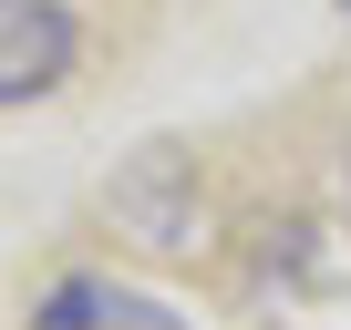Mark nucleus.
<instances>
[{"mask_svg":"<svg viewBox=\"0 0 351 330\" xmlns=\"http://www.w3.org/2000/svg\"><path fill=\"white\" fill-rule=\"evenodd\" d=\"M114 217H124V227H134L145 248L186 258V248H197V227H207V196H197V176H186L176 155H145L134 176L114 186Z\"/></svg>","mask_w":351,"mask_h":330,"instance_id":"obj_2","label":"nucleus"},{"mask_svg":"<svg viewBox=\"0 0 351 330\" xmlns=\"http://www.w3.org/2000/svg\"><path fill=\"white\" fill-rule=\"evenodd\" d=\"M32 330H186L165 299H145V289H124V279H52V299L32 309Z\"/></svg>","mask_w":351,"mask_h":330,"instance_id":"obj_3","label":"nucleus"},{"mask_svg":"<svg viewBox=\"0 0 351 330\" xmlns=\"http://www.w3.org/2000/svg\"><path fill=\"white\" fill-rule=\"evenodd\" d=\"M341 21H351V0H341Z\"/></svg>","mask_w":351,"mask_h":330,"instance_id":"obj_4","label":"nucleus"},{"mask_svg":"<svg viewBox=\"0 0 351 330\" xmlns=\"http://www.w3.org/2000/svg\"><path fill=\"white\" fill-rule=\"evenodd\" d=\"M73 52H83V31H73L62 0H0V114L42 103L73 73Z\"/></svg>","mask_w":351,"mask_h":330,"instance_id":"obj_1","label":"nucleus"}]
</instances>
